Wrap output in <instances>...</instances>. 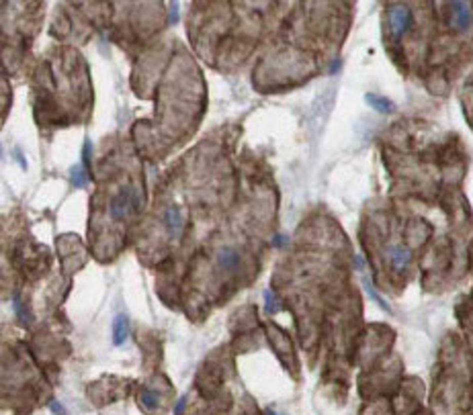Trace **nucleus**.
<instances>
[{
    "mask_svg": "<svg viewBox=\"0 0 473 415\" xmlns=\"http://www.w3.org/2000/svg\"><path fill=\"white\" fill-rule=\"evenodd\" d=\"M140 190L136 186H123L109 203V213L115 221H123L132 215L140 205Z\"/></svg>",
    "mask_w": 473,
    "mask_h": 415,
    "instance_id": "nucleus-1",
    "label": "nucleus"
},
{
    "mask_svg": "<svg viewBox=\"0 0 473 415\" xmlns=\"http://www.w3.org/2000/svg\"><path fill=\"white\" fill-rule=\"evenodd\" d=\"M387 20H390V29L394 37H402L412 23V12L406 4H392L387 8Z\"/></svg>",
    "mask_w": 473,
    "mask_h": 415,
    "instance_id": "nucleus-2",
    "label": "nucleus"
},
{
    "mask_svg": "<svg viewBox=\"0 0 473 415\" xmlns=\"http://www.w3.org/2000/svg\"><path fill=\"white\" fill-rule=\"evenodd\" d=\"M446 12H448V23L455 31H467L473 25L471 6L467 2H450L446 4Z\"/></svg>",
    "mask_w": 473,
    "mask_h": 415,
    "instance_id": "nucleus-3",
    "label": "nucleus"
},
{
    "mask_svg": "<svg viewBox=\"0 0 473 415\" xmlns=\"http://www.w3.org/2000/svg\"><path fill=\"white\" fill-rule=\"evenodd\" d=\"M354 262H356V270L360 272V278H362V287H364V291H367L369 293V297L379 305V307L381 309H385L387 313H390L392 309H390V305H387L385 301H383V297L373 289V285H371V276H369V272H367V264H364V260L360 258V256H356L354 258Z\"/></svg>",
    "mask_w": 473,
    "mask_h": 415,
    "instance_id": "nucleus-4",
    "label": "nucleus"
},
{
    "mask_svg": "<svg viewBox=\"0 0 473 415\" xmlns=\"http://www.w3.org/2000/svg\"><path fill=\"white\" fill-rule=\"evenodd\" d=\"M164 225L168 229L170 235H178L182 231V225H184V219H182V213L176 205H170L166 211H164Z\"/></svg>",
    "mask_w": 473,
    "mask_h": 415,
    "instance_id": "nucleus-5",
    "label": "nucleus"
},
{
    "mask_svg": "<svg viewBox=\"0 0 473 415\" xmlns=\"http://www.w3.org/2000/svg\"><path fill=\"white\" fill-rule=\"evenodd\" d=\"M240 262H242V256L236 248H222L218 252V264L222 270H228V272L236 270L240 266Z\"/></svg>",
    "mask_w": 473,
    "mask_h": 415,
    "instance_id": "nucleus-6",
    "label": "nucleus"
},
{
    "mask_svg": "<svg viewBox=\"0 0 473 415\" xmlns=\"http://www.w3.org/2000/svg\"><path fill=\"white\" fill-rule=\"evenodd\" d=\"M129 338V319L125 315H117L113 321V344L121 346Z\"/></svg>",
    "mask_w": 473,
    "mask_h": 415,
    "instance_id": "nucleus-7",
    "label": "nucleus"
},
{
    "mask_svg": "<svg viewBox=\"0 0 473 415\" xmlns=\"http://www.w3.org/2000/svg\"><path fill=\"white\" fill-rule=\"evenodd\" d=\"M387 256H390V262L394 264V268H398V270H404L408 266V262H410V252H408L406 248H402V246L390 248Z\"/></svg>",
    "mask_w": 473,
    "mask_h": 415,
    "instance_id": "nucleus-8",
    "label": "nucleus"
},
{
    "mask_svg": "<svg viewBox=\"0 0 473 415\" xmlns=\"http://www.w3.org/2000/svg\"><path fill=\"white\" fill-rule=\"evenodd\" d=\"M367 104L369 106H373L375 111H379V113H383V115H390V113H394V102L392 100H387L385 96H379V94H373V92H367Z\"/></svg>",
    "mask_w": 473,
    "mask_h": 415,
    "instance_id": "nucleus-9",
    "label": "nucleus"
},
{
    "mask_svg": "<svg viewBox=\"0 0 473 415\" xmlns=\"http://www.w3.org/2000/svg\"><path fill=\"white\" fill-rule=\"evenodd\" d=\"M140 403H142L146 409H150V411L158 409V405H160L158 391H154V389H142V393H140Z\"/></svg>",
    "mask_w": 473,
    "mask_h": 415,
    "instance_id": "nucleus-10",
    "label": "nucleus"
},
{
    "mask_svg": "<svg viewBox=\"0 0 473 415\" xmlns=\"http://www.w3.org/2000/svg\"><path fill=\"white\" fill-rule=\"evenodd\" d=\"M70 182L78 188H84L86 182H88V170H86L82 164H76L72 170H70Z\"/></svg>",
    "mask_w": 473,
    "mask_h": 415,
    "instance_id": "nucleus-11",
    "label": "nucleus"
},
{
    "mask_svg": "<svg viewBox=\"0 0 473 415\" xmlns=\"http://www.w3.org/2000/svg\"><path fill=\"white\" fill-rule=\"evenodd\" d=\"M264 309H266V313H274L278 309V301L272 295V291H264Z\"/></svg>",
    "mask_w": 473,
    "mask_h": 415,
    "instance_id": "nucleus-12",
    "label": "nucleus"
},
{
    "mask_svg": "<svg viewBox=\"0 0 473 415\" xmlns=\"http://www.w3.org/2000/svg\"><path fill=\"white\" fill-rule=\"evenodd\" d=\"M90 151H92V143H90V139H86L84 145H82V166L86 170H88V166H90Z\"/></svg>",
    "mask_w": 473,
    "mask_h": 415,
    "instance_id": "nucleus-13",
    "label": "nucleus"
},
{
    "mask_svg": "<svg viewBox=\"0 0 473 415\" xmlns=\"http://www.w3.org/2000/svg\"><path fill=\"white\" fill-rule=\"evenodd\" d=\"M50 409H52L56 415H68V413H66V407L60 405L58 401H52V403H50Z\"/></svg>",
    "mask_w": 473,
    "mask_h": 415,
    "instance_id": "nucleus-14",
    "label": "nucleus"
},
{
    "mask_svg": "<svg viewBox=\"0 0 473 415\" xmlns=\"http://www.w3.org/2000/svg\"><path fill=\"white\" fill-rule=\"evenodd\" d=\"M12 305H14V309H16V315H18V319L20 321H25V313H23V307H20V301L14 297L12 299Z\"/></svg>",
    "mask_w": 473,
    "mask_h": 415,
    "instance_id": "nucleus-15",
    "label": "nucleus"
},
{
    "mask_svg": "<svg viewBox=\"0 0 473 415\" xmlns=\"http://www.w3.org/2000/svg\"><path fill=\"white\" fill-rule=\"evenodd\" d=\"M184 405H186V397H180L178 403H176V407H174V415H180L182 409H184Z\"/></svg>",
    "mask_w": 473,
    "mask_h": 415,
    "instance_id": "nucleus-16",
    "label": "nucleus"
},
{
    "mask_svg": "<svg viewBox=\"0 0 473 415\" xmlns=\"http://www.w3.org/2000/svg\"><path fill=\"white\" fill-rule=\"evenodd\" d=\"M264 415H281V413H276L274 409H266V411H264Z\"/></svg>",
    "mask_w": 473,
    "mask_h": 415,
    "instance_id": "nucleus-17",
    "label": "nucleus"
}]
</instances>
